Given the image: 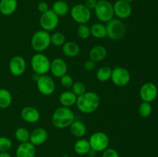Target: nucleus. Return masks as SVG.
I'll list each match as a JSON object with an SVG mask.
<instances>
[{"mask_svg": "<svg viewBox=\"0 0 158 157\" xmlns=\"http://www.w3.org/2000/svg\"><path fill=\"white\" fill-rule=\"evenodd\" d=\"M100 104V98L97 93L86 91L83 95L77 97V109L84 114H91L98 109Z\"/></svg>", "mask_w": 158, "mask_h": 157, "instance_id": "nucleus-1", "label": "nucleus"}, {"mask_svg": "<svg viewBox=\"0 0 158 157\" xmlns=\"http://www.w3.org/2000/svg\"><path fill=\"white\" fill-rule=\"evenodd\" d=\"M75 120V115L70 108L60 106L53 112L51 118L52 124L58 129H63L69 127Z\"/></svg>", "mask_w": 158, "mask_h": 157, "instance_id": "nucleus-2", "label": "nucleus"}, {"mask_svg": "<svg viewBox=\"0 0 158 157\" xmlns=\"http://www.w3.org/2000/svg\"><path fill=\"white\" fill-rule=\"evenodd\" d=\"M106 32L110 39L113 41H120L125 36L127 28L123 20L119 18H112L110 21L106 22Z\"/></svg>", "mask_w": 158, "mask_h": 157, "instance_id": "nucleus-3", "label": "nucleus"}, {"mask_svg": "<svg viewBox=\"0 0 158 157\" xmlns=\"http://www.w3.org/2000/svg\"><path fill=\"white\" fill-rule=\"evenodd\" d=\"M50 35L49 32L43 29L36 31L31 38V47L36 52L46 51L51 45Z\"/></svg>", "mask_w": 158, "mask_h": 157, "instance_id": "nucleus-4", "label": "nucleus"}, {"mask_svg": "<svg viewBox=\"0 0 158 157\" xmlns=\"http://www.w3.org/2000/svg\"><path fill=\"white\" fill-rule=\"evenodd\" d=\"M51 61L42 52H36L31 58V67L34 73L38 75H46L50 69Z\"/></svg>", "mask_w": 158, "mask_h": 157, "instance_id": "nucleus-5", "label": "nucleus"}, {"mask_svg": "<svg viewBox=\"0 0 158 157\" xmlns=\"http://www.w3.org/2000/svg\"><path fill=\"white\" fill-rule=\"evenodd\" d=\"M94 11L97 19L102 23L108 22L114 17V6L112 3L107 0L97 2Z\"/></svg>", "mask_w": 158, "mask_h": 157, "instance_id": "nucleus-6", "label": "nucleus"}, {"mask_svg": "<svg viewBox=\"0 0 158 157\" xmlns=\"http://www.w3.org/2000/svg\"><path fill=\"white\" fill-rule=\"evenodd\" d=\"M89 143L91 149L97 152H103L109 147L110 138L105 132H96L90 135Z\"/></svg>", "mask_w": 158, "mask_h": 157, "instance_id": "nucleus-7", "label": "nucleus"}, {"mask_svg": "<svg viewBox=\"0 0 158 157\" xmlns=\"http://www.w3.org/2000/svg\"><path fill=\"white\" fill-rule=\"evenodd\" d=\"M40 26L43 30L51 32L57 28L60 22V17L49 9L44 13H42L40 18Z\"/></svg>", "mask_w": 158, "mask_h": 157, "instance_id": "nucleus-8", "label": "nucleus"}, {"mask_svg": "<svg viewBox=\"0 0 158 157\" xmlns=\"http://www.w3.org/2000/svg\"><path fill=\"white\" fill-rule=\"evenodd\" d=\"M131 79V73L126 68L117 66L112 69L110 80L116 86L124 87L129 84Z\"/></svg>", "mask_w": 158, "mask_h": 157, "instance_id": "nucleus-9", "label": "nucleus"}, {"mask_svg": "<svg viewBox=\"0 0 158 157\" xmlns=\"http://www.w3.org/2000/svg\"><path fill=\"white\" fill-rule=\"evenodd\" d=\"M74 22L80 24H86L91 19V11L84 4H77L69 11Z\"/></svg>", "mask_w": 158, "mask_h": 157, "instance_id": "nucleus-10", "label": "nucleus"}, {"mask_svg": "<svg viewBox=\"0 0 158 157\" xmlns=\"http://www.w3.org/2000/svg\"><path fill=\"white\" fill-rule=\"evenodd\" d=\"M36 87L42 95H51L56 90V83L53 78L47 74L38 75L36 78Z\"/></svg>", "mask_w": 158, "mask_h": 157, "instance_id": "nucleus-11", "label": "nucleus"}, {"mask_svg": "<svg viewBox=\"0 0 158 157\" xmlns=\"http://www.w3.org/2000/svg\"><path fill=\"white\" fill-rule=\"evenodd\" d=\"M158 94L157 86L154 83L148 82L142 85L140 89V97L143 102L152 103L156 99Z\"/></svg>", "mask_w": 158, "mask_h": 157, "instance_id": "nucleus-12", "label": "nucleus"}, {"mask_svg": "<svg viewBox=\"0 0 158 157\" xmlns=\"http://www.w3.org/2000/svg\"><path fill=\"white\" fill-rule=\"evenodd\" d=\"M9 69L13 76H21L26 72V59L21 55H15L9 61Z\"/></svg>", "mask_w": 158, "mask_h": 157, "instance_id": "nucleus-13", "label": "nucleus"}, {"mask_svg": "<svg viewBox=\"0 0 158 157\" xmlns=\"http://www.w3.org/2000/svg\"><path fill=\"white\" fill-rule=\"evenodd\" d=\"M113 6H114V15H116L119 19H126L129 18L132 14L131 4L127 2L124 0L116 1Z\"/></svg>", "mask_w": 158, "mask_h": 157, "instance_id": "nucleus-14", "label": "nucleus"}, {"mask_svg": "<svg viewBox=\"0 0 158 157\" xmlns=\"http://www.w3.org/2000/svg\"><path fill=\"white\" fill-rule=\"evenodd\" d=\"M52 75L56 78H61L66 75L68 71V66L66 61L61 58H56L50 63V69Z\"/></svg>", "mask_w": 158, "mask_h": 157, "instance_id": "nucleus-15", "label": "nucleus"}, {"mask_svg": "<svg viewBox=\"0 0 158 157\" xmlns=\"http://www.w3.org/2000/svg\"><path fill=\"white\" fill-rule=\"evenodd\" d=\"M22 119L28 123H35L40 119V112L33 106H26L20 112Z\"/></svg>", "mask_w": 158, "mask_h": 157, "instance_id": "nucleus-16", "label": "nucleus"}, {"mask_svg": "<svg viewBox=\"0 0 158 157\" xmlns=\"http://www.w3.org/2000/svg\"><path fill=\"white\" fill-rule=\"evenodd\" d=\"M48 139V132L44 128L38 127L30 132L29 142L34 146H40L44 144Z\"/></svg>", "mask_w": 158, "mask_h": 157, "instance_id": "nucleus-17", "label": "nucleus"}, {"mask_svg": "<svg viewBox=\"0 0 158 157\" xmlns=\"http://www.w3.org/2000/svg\"><path fill=\"white\" fill-rule=\"evenodd\" d=\"M35 146L29 141L20 143L15 151L16 157H35Z\"/></svg>", "mask_w": 158, "mask_h": 157, "instance_id": "nucleus-18", "label": "nucleus"}, {"mask_svg": "<svg viewBox=\"0 0 158 157\" xmlns=\"http://www.w3.org/2000/svg\"><path fill=\"white\" fill-rule=\"evenodd\" d=\"M107 55L106 49L101 45H96L93 46L89 52V59L93 60L95 62H100L105 59Z\"/></svg>", "mask_w": 158, "mask_h": 157, "instance_id": "nucleus-19", "label": "nucleus"}, {"mask_svg": "<svg viewBox=\"0 0 158 157\" xmlns=\"http://www.w3.org/2000/svg\"><path fill=\"white\" fill-rule=\"evenodd\" d=\"M18 8V0H0V13L6 16L12 15Z\"/></svg>", "mask_w": 158, "mask_h": 157, "instance_id": "nucleus-20", "label": "nucleus"}, {"mask_svg": "<svg viewBox=\"0 0 158 157\" xmlns=\"http://www.w3.org/2000/svg\"><path fill=\"white\" fill-rule=\"evenodd\" d=\"M63 53L69 58L77 56L80 52V47L77 42L73 41H66L62 46Z\"/></svg>", "mask_w": 158, "mask_h": 157, "instance_id": "nucleus-21", "label": "nucleus"}, {"mask_svg": "<svg viewBox=\"0 0 158 157\" xmlns=\"http://www.w3.org/2000/svg\"><path fill=\"white\" fill-rule=\"evenodd\" d=\"M71 134L77 138H83L86 134V126L80 120H74L69 126Z\"/></svg>", "mask_w": 158, "mask_h": 157, "instance_id": "nucleus-22", "label": "nucleus"}, {"mask_svg": "<svg viewBox=\"0 0 158 157\" xmlns=\"http://www.w3.org/2000/svg\"><path fill=\"white\" fill-rule=\"evenodd\" d=\"M77 96L72 91H65L60 94L59 97V101L62 106L70 108L71 106L76 105Z\"/></svg>", "mask_w": 158, "mask_h": 157, "instance_id": "nucleus-23", "label": "nucleus"}, {"mask_svg": "<svg viewBox=\"0 0 158 157\" xmlns=\"http://www.w3.org/2000/svg\"><path fill=\"white\" fill-rule=\"evenodd\" d=\"M90 149L91 147L89 140L86 139H79L74 144V151L78 155H88Z\"/></svg>", "mask_w": 158, "mask_h": 157, "instance_id": "nucleus-24", "label": "nucleus"}, {"mask_svg": "<svg viewBox=\"0 0 158 157\" xmlns=\"http://www.w3.org/2000/svg\"><path fill=\"white\" fill-rule=\"evenodd\" d=\"M52 9L59 17H63L69 13V6L63 0H57L52 5Z\"/></svg>", "mask_w": 158, "mask_h": 157, "instance_id": "nucleus-25", "label": "nucleus"}, {"mask_svg": "<svg viewBox=\"0 0 158 157\" xmlns=\"http://www.w3.org/2000/svg\"><path fill=\"white\" fill-rule=\"evenodd\" d=\"M90 32L93 37L98 39H101L107 36L106 25H103L102 22L93 24L90 27Z\"/></svg>", "mask_w": 158, "mask_h": 157, "instance_id": "nucleus-26", "label": "nucleus"}, {"mask_svg": "<svg viewBox=\"0 0 158 157\" xmlns=\"http://www.w3.org/2000/svg\"><path fill=\"white\" fill-rule=\"evenodd\" d=\"M12 103V93L5 88L0 89V109H7Z\"/></svg>", "mask_w": 158, "mask_h": 157, "instance_id": "nucleus-27", "label": "nucleus"}, {"mask_svg": "<svg viewBox=\"0 0 158 157\" xmlns=\"http://www.w3.org/2000/svg\"><path fill=\"white\" fill-rule=\"evenodd\" d=\"M111 74H112V69L110 66H104L98 69L97 73H96V77L97 80L100 82H107L110 79Z\"/></svg>", "mask_w": 158, "mask_h": 157, "instance_id": "nucleus-28", "label": "nucleus"}, {"mask_svg": "<svg viewBox=\"0 0 158 157\" xmlns=\"http://www.w3.org/2000/svg\"><path fill=\"white\" fill-rule=\"evenodd\" d=\"M15 138L20 143L29 142L30 138V132L26 128L19 127L15 131Z\"/></svg>", "mask_w": 158, "mask_h": 157, "instance_id": "nucleus-29", "label": "nucleus"}, {"mask_svg": "<svg viewBox=\"0 0 158 157\" xmlns=\"http://www.w3.org/2000/svg\"><path fill=\"white\" fill-rule=\"evenodd\" d=\"M153 111L152 106L150 103H147V102H143L140 103V105L138 107V112L140 115L143 118H148L151 115Z\"/></svg>", "mask_w": 158, "mask_h": 157, "instance_id": "nucleus-30", "label": "nucleus"}, {"mask_svg": "<svg viewBox=\"0 0 158 157\" xmlns=\"http://www.w3.org/2000/svg\"><path fill=\"white\" fill-rule=\"evenodd\" d=\"M50 38L51 44L57 46V47L63 46V45L66 42V37H65L64 34L60 32H54L52 35H50Z\"/></svg>", "mask_w": 158, "mask_h": 157, "instance_id": "nucleus-31", "label": "nucleus"}, {"mask_svg": "<svg viewBox=\"0 0 158 157\" xmlns=\"http://www.w3.org/2000/svg\"><path fill=\"white\" fill-rule=\"evenodd\" d=\"M77 35L81 39H87L91 36L90 27L86 24H80L77 28Z\"/></svg>", "mask_w": 158, "mask_h": 157, "instance_id": "nucleus-32", "label": "nucleus"}, {"mask_svg": "<svg viewBox=\"0 0 158 157\" xmlns=\"http://www.w3.org/2000/svg\"><path fill=\"white\" fill-rule=\"evenodd\" d=\"M71 88H72V90L71 91H72L77 97L83 95V93H85V92H86V86H85V84L80 81L73 83V84Z\"/></svg>", "mask_w": 158, "mask_h": 157, "instance_id": "nucleus-33", "label": "nucleus"}, {"mask_svg": "<svg viewBox=\"0 0 158 157\" xmlns=\"http://www.w3.org/2000/svg\"><path fill=\"white\" fill-rule=\"evenodd\" d=\"M12 142L6 136H0V152H8L12 148Z\"/></svg>", "mask_w": 158, "mask_h": 157, "instance_id": "nucleus-34", "label": "nucleus"}, {"mask_svg": "<svg viewBox=\"0 0 158 157\" xmlns=\"http://www.w3.org/2000/svg\"><path fill=\"white\" fill-rule=\"evenodd\" d=\"M60 78V83H61V85L64 88H66V89H69V88L72 87L74 81L73 77L71 76L70 75H68L67 73L66 75H63Z\"/></svg>", "mask_w": 158, "mask_h": 157, "instance_id": "nucleus-35", "label": "nucleus"}, {"mask_svg": "<svg viewBox=\"0 0 158 157\" xmlns=\"http://www.w3.org/2000/svg\"><path fill=\"white\" fill-rule=\"evenodd\" d=\"M102 157H120V155L116 149L108 147L103 152Z\"/></svg>", "mask_w": 158, "mask_h": 157, "instance_id": "nucleus-36", "label": "nucleus"}, {"mask_svg": "<svg viewBox=\"0 0 158 157\" xmlns=\"http://www.w3.org/2000/svg\"><path fill=\"white\" fill-rule=\"evenodd\" d=\"M96 63L97 62H95L93 60L88 59L83 64V69L86 72H91V71H93L96 68Z\"/></svg>", "mask_w": 158, "mask_h": 157, "instance_id": "nucleus-37", "label": "nucleus"}, {"mask_svg": "<svg viewBox=\"0 0 158 157\" xmlns=\"http://www.w3.org/2000/svg\"><path fill=\"white\" fill-rule=\"evenodd\" d=\"M37 9L40 13H44L49 9V4L46 2H40L37 5Z\"/></svg>", "mask_w": 158, "mask_h": 157, "instance_id": "nucleus-38", "label": "nucleus"}, {"mask_svg": "<svg viewBox=\"0 0 158 157\" xmlns=\"http://www.w3.org/2000/svg\"><path fill=\"white\" fill-rule=\"evenodd\" d=\"M97 4V0H85L84 6L89 10H94Z\"/></svg>", "mask_w": 158, "mask_h": 157, "instance_id": "nucleus-39", "label": "nucleus"}, {"mask_svg": "<svg viewBox=\"0 0 158 157\" xmlns=\"http://www.w3.org/2000/svg\"><path fill=\"white\" fill-rule=\"evenodd\" d=\"M0 157H12V155L8 152H0Z\"/></svg>", "mask_w": 158, "mask_h": 157, "instance_id": "nucleus-40", "label": "nucleus"}, {"mask_svg": "<svg viewBox=\"0 0 158 157\" xmlns=\"http://www.w3.org/2000/svg\"><path fill=\"white\" fill-rule=\"evenodd\" d=\"M124 1H126L127 2L131 3V2H133V1H134V0H124Z\"/></svg>", "mask_w": 158, "mask_h": 157, "instance_id": "nucleus-41", "label": "nucleus"}, {"mask_svg": "<svg viewBox=\"0 0 158 157\" xmlns=\"http://www.w3.org/2000/svg\"><path fill=\"white\" fill-rule=\"evenodd\" d=\"M97 2H99V1H102V0H97Z\"/></svg>", "mask_w": 158, "mask_h": 157, "instance_id": "nucleus-42", "label": "nucleus"}, {"mask_svg": "<svg viewBox=\"0 0 158 157\" xmlns=\"http://www.w3.org/2000/svg\"><path fill=\"white\" fill-rule=\"evenodd\" d=\"M21 1H26V0H21Z\"/></svg>", "mask_w": 158, "mask_h": 157, "instance_id": "nucleus-43", "label": "nucleus"}, {"mask_svg": "<svg viewBox=\"0 0 158 157\" xmlns=\"http://www.w3.org/2000/svg\"><path fill=\"white\" fill-rule=\"evenodd\" d=\"M115 1H118V0H115Z\"/></svg>", "mask_w": 158, "mask_h": 157, "instance_id": "nucleus-44", "label": "nucleus"}, {"mask_svg": "<svg viewBox=\"0 0 158 157\" xmlns=\"http://www.w3.org/2000/svg\"><path fill=\"white\" fill-rule=\"evenodd\" d=\"M70 157H73V156H70Z\"/></svg>", "mask_w": 158, "mask_h": 157, "instance_id": "nucleus-45", "label": "nucleus"}]
</instances>
